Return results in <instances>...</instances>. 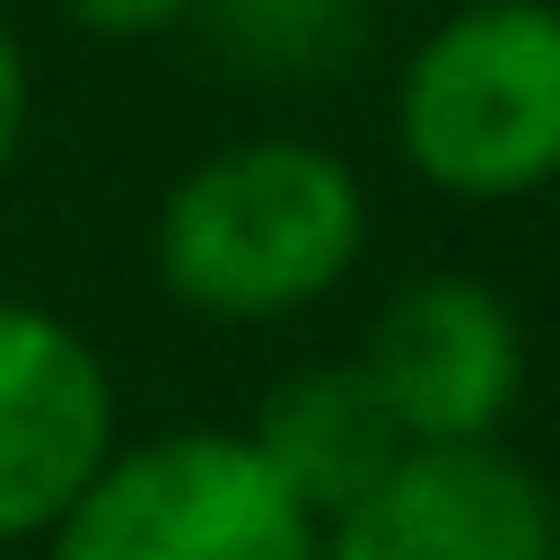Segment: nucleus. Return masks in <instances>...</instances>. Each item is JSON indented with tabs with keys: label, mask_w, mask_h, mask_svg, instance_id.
Listing matches in <instances>:
<instances>
[{
	"label": "nucleus",
	"mask_w": 560,
	"mask_h": 560,
	"mask_svg": "<svg viewBox=\"0 0 560 560\" xmlns=\"http://www.w3.org/2000/svg\"><path fill=\"white\" fill-rule=\"evenodd\" d=\"M26 114H35V79H26V52H18V35L0 26V175L18 166V140H26Z\"/></svg>",
	"instance_id": "9d476101"
},
{
	"label": "nucleus",
	"mask_w": 560,
	"mask_h": 560,
	"mask_svg": "<svg viewBox=\"0 0 560 560\" xmlns=\"http://www.w3.org/2000/svg\"><path fill=\"white\" fill-rule=\"evenodd\" d=\"M315 560H560V508L499 438L402 446V464L315 534Z\"/></svg>",
	"instance_id": "39448f33"
},
{
	"label": "nucleus",
	"mask_w": 560,
	"mask_h": 560,
	"mask_svg": "<svg viewBox=\"0 0 560 560\" xmlns=\"http://www.w3.org/2000/svg\"><path fill=\"white\" fill-rule=\"evenodd\" d=\"M368 245L359 175L289 131L228 140L192 158L149 228L158 289L201 324H271L350 280Z\"/></svg>",
	"instance_id": "f257e3e1"
},
{
	"label": "nucleus",
	"mask_w": 560,
	"mask_h": 560,
	"mask_svg": "<svg viewBox=\"0 0 560 560\" xmlns=\"http://www.w3.org/2000/svg\"><path fill=\"white\" fill-rule=\"evenodd\" d=\"M245 446L271 464V481H280V490L315 516V534H324L341 508H359V499L402 464L411 438L394 429V411H385V394L368 385L359 359H315V368H298V376H280V385L262 394Z\"/></svg>",
	"instance_id": "0eeeda50"
},
{
	"label": "nucleus",
	"mask_w": 560,
	"mask_h": 560,
	"mask_svg": "<svg viewBox=\"0 0 560 560\" xmlns=\"http://www.w3.org/2000/svg\"><path fill=\"white\" fill-rule=\"evenodd\" d=\"M394 149L446 201H525L560 184V9H446L394 79Z\"/></svg>",
	"instance_id": "f03ea898"
},
{
	"label": "nucleus",
	"mask_w": 560,
	"mask_h": 560,
	"mask_svg": "<svg viewBox=\"0 0 560 560\" xmlns=\"http://www.w3.org/2000/svg\"><path fill=\"white\" fill-rule=\"evenodd\" d=\"M61 9H70V26L96 35V44H140V35L184 26L201 0H61Z\"/></svg>",
	"instance_id": "1a4fd4ad"
},
{
	"label": "nucleus",
	"mask_w": 560,
	"mask_h": 560,
	"mask_svg": "<svg viewBox=\"0 0 560 560\" xmlns=\"http://www.w3.org/2000/svg\"><path fill=\"white\" fill-rule=\"evenodd\" d=\"M44 542V560H315V516L245 429H158L114 446Z\"/></svg>",
	"instance_id": "7ed1b4c3"
},
{
	"label": "nucleus",
	"mask_w": 560,
	"mask_h": 560,
	"mask_svg": "<svg viewBox=\"0 0 560 560\" xmlns=\"http://www.w3.org/2000/svg\"><path fill=\"white\" fill-rule=\"evenodd\" d=\"M359 368L411 446H481L525 394V332L490 280L429 271L385 298Z\"/></svg>",
	"instance_id": "20e7f679"
},
{
	"label": "nucleus",
	"mask_w": 560,
	"mask_h": 560,
	"mask_svg": "<svg viewBox=\"0 0 560 560\" xmlns=\"http://www.w3.org/2000/svg\"><path fill=\"white\" fill-rule=\"evenodd\" d=\"M192 18H210L228 61L262 70V79H315L359 44L368 0H201Z\"/></svg>",
	"instance_id": "6e6552de"
},
{
	"label": "nucleus",
	"mask_w": 560,
	"mask_h": 560,
	"mask_svg": "<svg viewBox=\"0 0 560 560\" xmlns=\"http://www.w3.org/2000/svg\"><path fill=\"white\" fill-rule=\"evenodd\" d=\"M105 359L35 298H0V542L52 534L114 455Z\"/></svg>",
	"instance_id": "423d86ee"
}]
</instances>
